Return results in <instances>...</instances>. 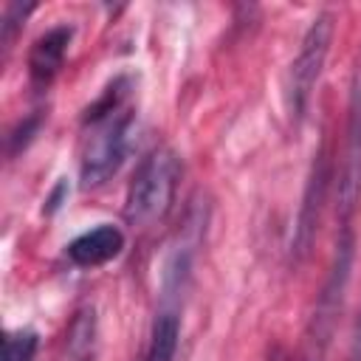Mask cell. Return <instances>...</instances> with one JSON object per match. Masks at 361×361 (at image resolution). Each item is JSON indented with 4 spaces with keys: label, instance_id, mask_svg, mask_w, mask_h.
Wrapping results in <instances>:
<instances>
[{
    "label": "cell",
    "instance_id": "cell-4",
    "mask_svg": "<svg viewBox=\"0 0 361 361\" xmlns=\"http://www.w3.org/2000/svg\"><path fill=\"white\" fill-rule=\"evenodd\" d=\"M333 14L330 11H319L302 42H299V51L290 62V76H288V113L293 121H302L305 113H307V104H310V96H313V87L324 71V62H327V54H330V42H333Z\"/></svg>",
    "mask_w": 361,
    "mask_h": 361
},
{
    "label": "cell",
    "instance_id": "cell-3",
    "mask_svg": "<svg viewBox=\"0 0 361 361\" xmlns=\"http://www.w3.org/2000/svg\"><path fill=\"white\" fill-rule=\"evenodd\" d=\"M180 180V158L169 147H155L147 152L124 195V220L133 228H149L166 217L172 209Z\"/></svg>",
    "mask_w": 361,
    "mask_h": 361
},
{
    "label": "cell",
    "instance_id": "cell-6",
    "mask_svg": "<svg viewBox=\"0 0 361 361\" xmlns=\"http://www.w3.org/2000/svg\"><path fill=\"white\" fill-rule=\"evenodd\" d=\"M327 186H330V155H327V147L322 144L313 155L310 175H307L305 192H302V206H299L296 226H293V237H290V259L293 262H302L313 248L319 220H322V206L327 197Z\"/></svg>",
    "mask_w": 361,
    "mask_h": 361
},
{
    "label": "cell",
    "instance_id": "cell-2",
    "mask_svg": "<svg viewBox=\"0 0 361 361\" xmlns=\"http://www.w3.org/2000/svg\"><path fill=\"white\" fill-rule=\"evenodd\" d=\"M353 259H355V237L350 226H341L333 262L327 268V276L319 288L316 305L307 316L305 333H302V347H299V361H327V353L336 338L338 316L344 310V296L353 274Z\"/></svg>",
    "mask_w": 361,
    "mask_h": 361
},
{
    "label": "cell",
    "instance_id": "cell-13",
    "mask_svg": "<svg viewBox=\"0 0 361 361\" xmlns=\"http://www.w3.org/2000/svg\"><path fill=\"white\" fill-rule=\"evenodd\" d=\"M37 127H39V116H34V118H25V121H20L8 135H6V147H8V155H17L28 141H31V135L37 133Z\"/></svg>",
    "mask_w": 361,
    "mask_h": 361
},
{
    "label": "cell",
    "instance_id": "cell-7",
    "mask_svg": "<svg viewBox=\"0 0 361 361\" xmlns=\"http://www.w3.org/2000/svg\"><path fill=\"white\" fill-rule=\"evenodd\" d=\"M71 39H73V25H54L42 37L34 39V45L28 51V79H31L34 90L51 87V82L62 71Z\"/></svg>",
    "mask_w": 361,
    "mask_h": 361
},
{
    "label": "cell",
    "instance_id": "cell-12",
    "mask_svg": "<svg viewBox=\"0 0 361 361\" xmlns=\"http://www.w3.org/2000/svg\"><path fill=\"white\" fill-rule=\"evenodd\" d=\"M34 11V3H6L3 8V23H0V45H3V54H8V48L14 45L17 39V31L23 28V23L28 20V14Z\"/></svg>",
    "mask_w": 361,
    "mask_h": 361
},
{
    "label": "cell",
    "instance_id": "cell-11",
    "mask_svg": "<svg viewBox=\"0 0 361 361\" xmlns=\"http://www.w3.org/2000/svg\"><path fill=\"white\" fill-rule=\"evenodd\" d=\"M39 347L37 330H8L3 338V361H34V353Z\"/></svg>",
    "mask_w": 361,
    "mask_h": 361
},
{
    "label": "cell",
    "instance_id": "cell-15",
    "mask_svg": "<svg viewBox=\"0 0 361 361\" xmlns=\"http://www.w3.org/2000/svg\"><path fill=\"white\" fill-rule=\"evenodd\" d=\"M347 361H361V319L355 322V333H353V344H350V358Z\"/></svg>",
    "mask_w": 361,
    "mask_h": 361
},
{
    "label": "cell",
    "instance_id": "cell-5",
    "mask_svg": "<svg viewBox=\"0 0 361 361\" xmlns=\"http://www.w3.org/2000/svg\"><path fill=\"white\" fill-rule=\"evenodd\" d=\"M361 203V62L353 73L350 85V107H347V141L341 155V169L336 180V212L341 226H350L355 209Z\"/></svg>",
    "mask_w": 361,
    "mask_h": 361
},
{
    "label": "cell",
    "instance_id": "cell-14",
    "mask_svg": "<svg viewBox=\"0 0 361 361\" xmlns=\"http://www.w3.org/2000/svg\"><path fill=\"white\" fill-rule=\"evenodd\" d=\"M65 195H68V183H65V180H59V183L54 186V192L45 197V206H42V212H45V214H54V212L62 206V197H65Z\"/></svg>",
    "mask_w": 361,
    "mask_h": 361
},
{
    "label": "cell",
    "instance_id": "cell-9",
    "mask_svg": "<svg viewBox=\"0 0 361 361\" xmlns=\"http://www.w3.org/2000/svg\"><path fill=\"white\" fill-rule=\"evenodd\" d=\"M178 336H180V319L175 307H161L152 333H149V347L144 353V361H175L178 350Z\"/></svg>",
    "mask_w": 361,
    "mask_h": 361
},
{
    "label": "cell",
    "instance_id": "cell-8",
    "mask_svg": "<svg viewBox=\"0 0 361 361\" xmlns=\"http://www.w3.org/2000/svg\"><path fill=\"white\" fill-rule=\"evenodd\" d=\"M124 245H127L124 231L113 223H102V226L79 234L76 240H71L65 245V257L76 268H99V265H107L110 259H116L124 251Z\"/></svg>",
    "mask_w": 361,
    "mask_h": 361
},
{
    "label": "cell",
    "instance_id": "cell-1",
    "mask_svg": "<svg viewBox=\"0 0 361 361\" xmlns=\"http://www.w3.org/2000/svg\"><path fill=\"white\" fill-rule=\"evenodd\" d=\"M135 87V76L118 73L85 110L79 127V180L85 189L107 183L124 164L130 127L135 121L138 107Z\"/></svg>",
    "mask_w": 361,
    "mask_h": 361
},
{
    "label": "cell",
    "instance_id": "cell-10",
    "mask_svg": "<svg viewBox=\"0 0 361 361\" xmlns=\"http://www.w3.org/2000/svg\"><path fill=\"white\" fill-rule=\"evenodd\" d=\"M96 350V313L93 307H82L65 336V361H90Z\"/></svg>",
    "mask_w": 361,
    "mask_h": 361
}]
</instances>
